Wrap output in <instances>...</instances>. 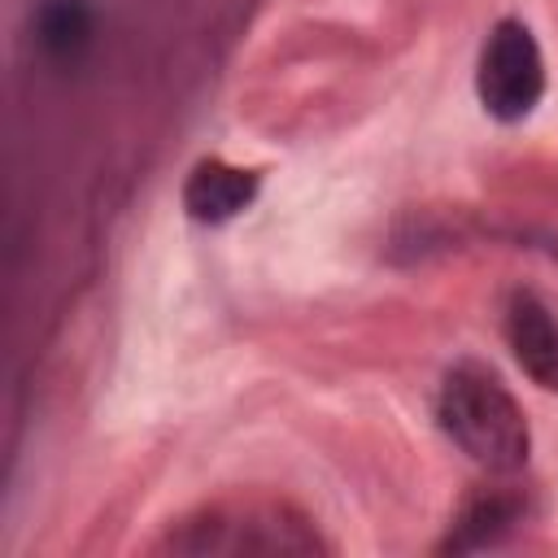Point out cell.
I'll use <instances>...</instances> for the list:
<instances>
[{"label":"cell","instance_id":"1","mask_svg":"<svg viewBox=\"0 0 558 558\" xmlns=\"http://www.w3.org/2000/svg\"><path fill=\"white\" fill-rule=\"evenodd\" d=\"M436 418L445 436L484 471L510 475L527 462L532 432L510 397V388L480 362H458L436 397Z\"/></svg>","mask_w":558,"mask_h":558},{"label":"cell","instance_id":"2","mask_svg":"<svg viewBox=\"0 0 558 558\" xmlns=\"http://www.w3.org/2000/svg\"><path fill=\"white\" fill-rule=\"evenodd\" d=\"M475 96L497 122H523L545 96V57L536 35L519 17H501L475 65Z\"/></svg>","mask_w":558,"mask_h":558},{"label":"cell","instance_id":"3","mask_svg":"<svg viewBox=\"0 0 558 558\" xmlns=\"http://www.w3.org/2000/svg\"><path fill=\"white\" fill-rule=\"evenodd\" d=\"M506 344L519 362V371L545 388L558 392V318L536 292H514L506 305Z\"/></svg>","mask_w":558,"mask_h":558},{"label":"cell","instance_id":"4","mask_svg":"<svg viewBox=\"0 0 558 558\" xmlns=\"http://www.w3.org/2000/svg\"><path fill=\"white\" fill-rule=\"evenodd\" d=\"M253 196H257V174L222 157L196 161V170L183 183V209L196 222H231L253 205Z\"/></svg>","mask_w":558,"mask_h":558},{"label":"cell","instance_id":"5","mask_svg":"<svg viewBox=\"0 0 558 558\" xmlns=\"http://www.w3.org/2000/svg\"><path fill=\"white\" fill-rule=\"evenodd\" d=\"M35 39L52 61H78L92 44V9L83 0H44L35 13Z\"/></svg>","mask_w":558,"mask_h":558},{"label":"cell","instance_id":"6","mask_svg":"<svg viewBox=\"0 0 558 558\" xmlns=\"http://www.w3.org/2000/svg\"><path fill=\"white\" fill-rule=\"evenodd\" d=\"M519 523V501L501 488H488L480 497L466 501L462 519H458V541L453 549H480V545H493L501 532H510Z\"/></svg>","mask_w":558,"mask_h":558}]
</instances>
